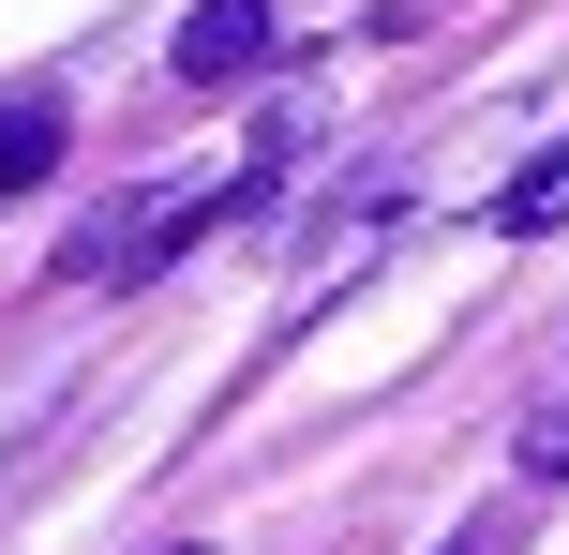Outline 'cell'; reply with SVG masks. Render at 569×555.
Returning a JSON list of instances; mask_svg holds the SVG:
<instances>
[{"mask_svg": "<svg viewBox=\"0 0 569 555\" xmlns=\"http://www.w3.org/2000/svg\"><path fill=\"white\" fill-rule=\"evenodd\" d=\"M270 46H284L270 0H196V30H180V90H240Z\"/></svg>", "mask_w": 569, "mask_h": 555, "instance_id": "obj_1", "label": "cell"}, {"mask_svg": "<svg viewBox=\"0 0 569 555\" xmlns=\"http://www.w3.org/2000/svg\"><path fill=\"white\" fill-rule=\"evenodd\" d=\"M76 150V120H60V90H0V196H30V180Z\"/></svg>", "mask_w": 569, "mask_h": 555, "instance_id": "obj_2", "label": "cell"}, {"mask_svg": "<svg viewBox=\"0 0 569 555\" xmlns=\"http://www.w3.org/2000/svg\"><path fill=\"white\" fill-rule=\"evenodd\" d=\"M405 226V180H360V196L330 210V240H315V286H345V270H360V240H390Z\"/></svg>", "mask_w": 569, "mask_h": 555, "instance_id": "obj_3", "label": "cell"}, {"mask_svg": "<svg viewBox=\"0 0 569 555\" xmlns=\"http://www.w3.org/2000/svg\"><path fill=\"white\" fill-rule=\"evenodd\" d=\"M540 226H569V136L510 180V196H495V240H540Z\"/></svg>", "mask_w": 569, "mask_h": 555, "instance_id": "obj_4", "label": "cell"}, {"mask_svg": "<svg viewBox=\"0 0 569 555\" xmlns=\"http://www.w3.org/2000/svg\"><path fill=\"white\" fill-rule=\"evenodd\" d=\"M510 466H525V480H569V390H555V406H525V436H510Z\"/></svg>", "mask_w": 569, "mask_h": 555, "instance_id": "obj_5", "label": "cell"}, {"mask_svg": "<svg viewBox=\"0 0 569 555\" xmlns=\"http://www.w3.org/2000/svg\"><path fill=\"white\" fill-rule=\"evenodd\" d=\"M525 526H510V511H480V526H450V541H435V555H510Z\"/></svg>", "mask_w": 569, "mask_h": 555, "instance_id": "obj_6", "label": "cell"}, {"mask_svg": "<svg viewBox=\"0 0 569 555\" xmlns=\"http://www.w3.org/2000/svg\"><path fill=\"white\" fill-rule=\"evenodd\" d=\"M180 555H210V541H180Z\"/></svg>", "mask_w": 569, "mask_h": 555, "instance_id": "obj_7", "label": "cell"}]
</instances>
